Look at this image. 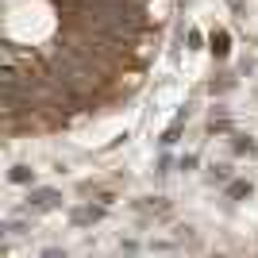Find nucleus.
Returning <instances> with one entry per match:
<instances>
[{"instance_id":"f257e3e1","label":"nucleus","mask_w":258,"mask_h":258,"mask_svg":"<svg viewBox=\"0 0 258 258\" xmlns=\"http://www.w3.org/2000/svg\"><path fill=\"white\" fill-rule=\"evenodd\" d=\"M62 205V193L58 189H35V185H27V197H23V212H54V208Z\"/></svg>"},{"instance_id":"f03ea898","label":"nucleus","mask_w":258,"mask_h":258,"mask_svg":"<svg viewBox=\"0 0 258 258\" xmlns=\"http://www.w3.org/2000/svg\"><path fill=\"white\" fill-rule=\"evenodd\" d=\"M70 220H74L77 227H93L97 220H104V201H100V205H93V201H89V205H77L74 212H70Z\"/></svg>"},{"instance_id":"7ed1b4c3","label":"nucleus","mask_w":258,"mask_h":258,"mask_svg":"<svg viewBox=\"0 0 258 258\" xmlns=\"http://www.w3.org/2000/svg\"><path fill=\"white\" fill-rule=\"evenodd\" d=\"M208 50L216 54V62H224L227 54H231V35H227L224 27H216V31L208 35Z\"/></svg>"},{"instance_id":"20e7f679","label":"nucleus","mask_w":258,"mask_h":258,"mask_svg":"<svg viewBox=\"0 0 258 258\" xmlns=\"http://www.w3.org/2000/svg\"><path fill=\"white\" fill-rule=\"evenodd\" d=\"M8 181L12 185H35V170L27 166V162H20V166H12V170H8Z\"/></svg>"},{"instance_id":"39448f33","label":"nucleus","mask_w":258,"mask_h":258,"mask_svg":"<svg viewBox=\"0 0 258 258\" xmlns=\"http://www.w3.org/2000/svg\"><path fill=\"white\" fill-rule=\"evenodd\" d=\"M254 193V185L250 181H227V205H235V201H243V197Z\"/></svg>"},{"instance_id":"423d86ee","label":"nucleus","mask_w":258,"mask_h":258,"mask_svg":"<svg viewBox=\"0 0 258 258\" xmlns=\"http://www.w3.org/2000/svg\"><path fill=\"white\" fill-rule=\"evenodd\" d=\"M231 151H235L239 158H254V154H258V143H254V139H247V135H235Z\"/></svg>"},{"instance_id":"0eeeda50","label":"nucleus","mask_w":258,"mask_h":258,"mask_svg":"<svg viewBox=\"0 0 258 258\" xmlns=\"http://www.w3.org/2000/svg\"><path fill=\"white\" fill-rule=\"evenodd\" d=\"M208 181H212V185L231 181V166H227V162H212V166H208Z\"/></svg>"},{"instance_id":"6e6552de","label":"nucleus","mask_w":258,"mask_h":258,"mask_svg":"<svg viewBox=\"0 0 258 258\" xmlns=\"http://www.w3.org/2000/svg\"><path fill=\"white\" fill-rule=\"evenodd\" d=\"M231 89H235V77L231 74H216L212 81H208V93H212V97L216 93H231Z\"/></svg>"},{"instance_id":"1a4fd4ad","label":"nucleus","mask_w":258,"mask_h":258,"mask_svg":"<svg viewBox=\"0 0 258 258\" xmlns=\"http://www.w3.org/2000/svg\"><path fill=\"white\" fill-rule=\"evenodd\" d=\"M227 8H231V16L239 23H247V0H227Z\"/></svg>"},{"instance_id":"9d476101","label":"nucleus","mask_w":258,"mask_h":258,"mask_svg":"<svg viewBox=\"0 0 258 258\" xmlns=\"http://www.w3.org/2000/svg\"><path fill=\"white\" fill-rule=\"evenodd\" d=\"M185 43H189V50H205V35H201V31L193 27V31L185 35Z\"/></svg>"},{"instance_id":"9b49d317","label":"nucleus","mask_w":258,"mask_h":258,"mask_svg":"<svg viewBox=\"0 0 258 258\" xmlns=\"http://www.w3.org/2000/svg\"><path fill=\"white\" fill-rule=\"evenodd\" d=\"M170 166H173V158H170V154H162V158H158V173H162V177L170 173Z\"/></svg>"},{"instance_id":"f8f14e48","label":"nucleus","mask_w":258,"mask_h":258,"mask_svg":"<svg viewBox=\"0 0 258 258\" xmlns=\"http://www.w3.org/2000/svg\"><path fill=\"white\" fill-rule=\"evenodd\" d=\"M197 162H201V158H197V154H185V158H181V170H193Z\"/></svg>"},{"instance_id":"ddd939ff","label":"nucleus","mask_w":258,"mask_h":258,"mask_svg":"<svg viewBox=\"0 0 258 258\" xmlns=\"http://www.w3.org/2000/svg\"><path fill=\"white\" fill-rule=\"evenodd\" d=\"M177 4H189V0H177Z\"/></svg>"}]
</instances>
